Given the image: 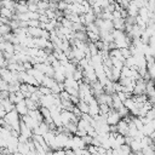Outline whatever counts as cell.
<instances>
[{
	"mask_svg": "<svg viewBox=\"0 0 155 155\" xmlns=\"http://www.w3.org/2000/svg\"><path fill=\"white\" fill-rule=\"evenodd\" d=\"M121 120H122L121 116L119 115V113L115 109H111L109 111V114L107 115V122L109 126H116Z\"/></svg>",
	"mask_w": 155,
	"mask_h": 155,
	"instance_id": "1",
	"label": "cell"
},
{
	"mask_svg": "<svg viewBox=\"0 0 155 155\" xmlns=\"http://www.w3.org/2000/svg\"><path fill=\"white\" fill-rule=\"evenodd\" d=\"M88 107H90V115L92 116V117H96V116H98L99 114H101V109H99V103H98V101L93 97L90 102H88Z\"/></svg>",
	"mask_w": 155,
	"mask_h": 155,
	"instance_id": "2",
	"label": "cell"
},
{
	"mask_svg": "<svg viewBox=\"0 0 155 155\" xmlns=\"http://www.w3.org/2000/svg\"><path fill=\"white\" fill-rule=\"evenodd\" d=\"M116 126H117V133H119V134H121V136H124V137H126V136L128 134V131H130V124H128L125 119H122Z\"/></svg>",
	"mask_w": 155,
	"mask_h": 155,
	"instance_id": "3",
	"label": "cell"
},
{
	"mask_svg": "<svg viewBox=\"0 0 155 155\" xmlns=\"http://www.w3.org/2000/svg\"><path fill=\"white\" fill-rule=\"evenodd\" d=\"M16 111L21 115V117H22V116L28 115L29 109H28V107H27V104H25V99H24L23 102L18 103V104H16Z\"/></svg>",
	"mask_w": 155,
	"mask_h": 155,
	"instance_id": "4",
	"label": "cell"
},
{
	"mask_svg": "<svg viewBox=\"0 0 155 155\" xmlns=\"http://www.w3.org/2000/svg\"><path fill=\"white\" fill-rule=\"evenodd\" d=\"M0 107H2L7 113H10V111H12V110L16 109V104H13L8 98L5 99V101H1V105Z\"/></svg>",
	"mask_w": 155,
	"mask_h": 155,
	"instance_id": "5",
	"label": "cell"
},
{
	"mask_svg": "<svg viewBox=\"0 0 155 155\" xmlns=\"http://www.w3.org/2000/svg\"><path fill=\"white\" fill-rule=\"evenodd\" d=\"M111 97H113V109H115V110H119L120 108H122V107H124V103H122V101L119 98L117 93H114V94H111Z\"/></svg>",
	"mask_w": 155,
	"mask_h": 155,
	"instance_id": "6",
	"label": "cell"
},
{
	"mask_svg": "<svg viewBox=\"0 0 155 155\" xmlns=\"http://www.w3.org/2000/svg\"><path fill=\"white\" fill-rule=\"evenodd\" d=\"M130 148H131L132 153H134V154L142 151V144H140V140H139V139H133V140L131 142V144H130Z\"/></svg>",
	"mask_w": 155,
	"mask_h": 155,
	"instance_id": "7",
	"label": "cell"
},
{
	"mask_svg": "<svg viewBox=\"0 0 155 155\" xmlns=\"http://www.w3.org/2000/svg\"><path fill=\"white\" fill-rule=\"evenodd\" d=\"M79 108V110L82 113V114H88L90 113V107H88V103L84 102V101H80L76 105Z\"/></svg>",
	"mask_w": 155,
	"mask_h": 155,
	"instance_id": "8",
	"label": "cell"
},
{
	"mask_svg": "<svg viewBox=\"0 0 155 155\" xmlns=\"http://www.w3.org/2000/svg\"><path fill=\"white\" fill-rule=\"evenodd\" d=\"M12 31V28L10 27V24H1L0 25V33H1V36H5L7 34H10Z\"/></svg>",
	"mask_w": 155,
	"mask_h": 155,
	"instance_id": "9",
	"label": "cell"
},
{
	"mask_svg": "<svg viewBox=\"0 0 155 155\" xmlns=\"http://www.w3.org/2000/svg\"><path fill=\"white\" fill-rule=\"evenodd\" d=\"M39 91L44 94V96H48V94H52V91L51 88H47V87H44V86H40L39 87Z\"/></svg>",
	"mask_w": 155,
	"mask_h": 155,
	"instance_id": "10",
	"label": "cell"
},
{
	"mask_svg": "<svg viewBox=\"0 0 155 155\" xmlns=\"http://www.w3.org/2000/svg\"><path fill=\"white\" fill-rule=\"evenodd\" d=\"M65 155H76V154L73 149H68V150H65Z\"/></svg>",
	"mask_w": 155,
	"mask_h": 155,
	"instance_id": "11",
	"label": "cell"
},
{
	"mask_svg": "<svg viewBox=\"0 0 155 155\" xmlns=\"http://www.w3.org/2000/svg\"><path fill=\"white\" fill-rule=\"evenodd\" d=\"M46 155H54V154H53V151H47Z\"/></svg>",
	"mask_w": 155,
	"mask_h": 155,
	"instance_id": "12",
	"label": "cell"
}]
</instances>
